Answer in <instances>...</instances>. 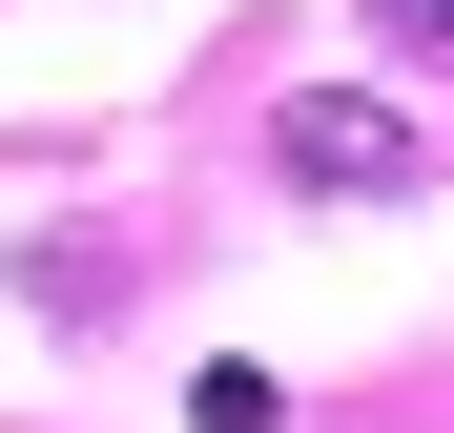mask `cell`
<instances>
[{
	"mask_svg": "<svg viewBox=\"0 0 454 433\" xmlns=\"http://www.w3.org/2000/svg\"><path fill=\"white\" fill-rule=\"evenodd\" d=\"M269 166H289V186H413V124L331 83V104H289V124H269Z\"/></svg>",
	"mask_w": 454,
	"mask_h": 433,
	"instance_id": "cell-1",
	"label": "cell"
},
{
	"mask_svg": "<svg viewBox=\"0 0 454 433\" xmlns=\"http://www.w3.org/2000/svg\"><path fill=\"white\" fill-rule=\"evenodd\" d=\"M372 21H393V42H454V0H372Z\"/></svg>",
	"mask_w": 454,
	"mask_h": 433,
	"instance_id": "cell-2",
	"label": "cell"
}]
</instances>
